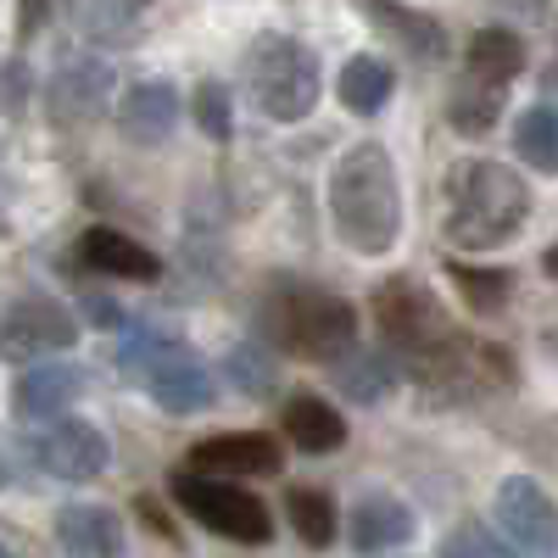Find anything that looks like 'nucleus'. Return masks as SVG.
<instances>
[{"label": "nucleus", "mask_w": 558, "mask_h": 558, "mask_svg": "<svg viewBox=\"0 0 558 558\" xmlns=\"http://www.w3.org/2000/svg\"><path fill=\"white\" fill-rule=\"evenodd\" d=\"M78 28L89 45H134L146 28V7H84Z\"/></svg>", "instance_id": "obj_27"}, {"label": "nucleus", "mask_w": 558, "mask_h": 558, "mask_svg": "<svg viewBox=\"0 0 558 558\" xmlns=\"http://www.w3.org/2000/svg\"><path fill=\"white\" fill-rule=\"evenodd\" d=\"M229 380H235L241 397H268L279 386V363L263 341H241L235 352H229Z\"/></svg>", "instance_id": "obj_28"}, {"label": "nucleus", "mask_w": 558, "mask_h": 558, "mask_svg": "<svg viewBox=\"0 0 558 558\" xmlns=\"http://www.w3.org/2000/svg\"><path fill=\"white\" fill-rule=\"evenodd\" d=\"M168 486H173V502H179L196 525H207L213 536L241 542V547L274 542V514H268V502L252 497L246 486H229V481H213V475H196V470H173Z\"/></svg>", "instance_id": "obj_7"}, {"label": "nucleus", "mask_w": 558, "mask_h": 558, "mask_svg": "<svg viewBox=\"0 0 558 558\" xmlns=\"http://www.w3.org/2000/svg\"><path fill=\"white\" fill-rule=\"evenodd\" d=\"M341 107L347 112H357V118H375V112H386L391 107V89H397V73L380 62V57H352L347 68H341Z\"/></svg>", "instance_id": "obj_20"}, {"label": "nucleus", "mask_w": 558, "mask_h": 558, "mask_svg": "<svg viewBox=\"0 0 558 558\" xmlns=\"http://www.w3.org/2000/svg\"><path fill=\"white\" fill-rule=\"evenodd\" d=\"M330 223L363 257H386L402 241V191L386 146L363 140L330 168Z\"/></svg>", "instance_id": "obj_2"}, {"label": "nucleus", "mask_w": 558, "mask_h": 558, "mask_svg": "<svg viewBox=\"0 0 558 558\" xmlns=\"http://www.w3.org/2000/svg\"><path fill=\"white\" fill-rule=\"evenodd\" d=\"M368 23H380L391 28L413 57H425V62H441L447 57V34L430 12H413V7H368Z\"/></svg>", "instance_id": "obj_24"}, {"label": "nucleus", "mask_w": 558, "mask_h": 558, "mask_svg": "<svg viewBox=\"0 0 558 558\" xmlns=\"http://www.w3.org/2000/svg\"><path fill=\"white\" fill-rule=\"evenodd\" d=\"M78 341V318L51 302V296H17L0 313V357H45V352H68Z\"/></svg>", "instance_id": "obj_9"}, {"label": "nucleus", "mask_w": 558, "mask_h": 558, "mask_svg": "<svg viewBox=\"0 0 558 558\" xmlns=\"http://www.w3.org/2000/svg\"><path fill=\"white\" fill-rule=\"evenodd\" d=\"M286 520H291V531L302 536V547H313V553H324V547L336 542V531H341L336 502H330V492H324V486H291Z\"/></svg>", "instance_id": "obj_22"}, {"label": "nucleus", "mask_w": 558, "mask_h": 558, "mask_svg": "<svg viewBox=\"0 0 558 558\" xmlns=\"http://www.w3.org/2000/svg\"><path fill=\"white\" fill-rule=\"evenodd\" d=\"M502 107H508V89H492V84L463 78L452 96H447V123H452V134H470V140H475V134L497 129Z\"/></svg>", "instance_id": "obj_23"}, {"label": "nucleus", "mask_w": 558, "mask_h": 558, "mask_svg": "<svg viewBox=\"0 0 558 558\" xmlns=\"http://www.w3.org/2000/svg\"><path fill=\"white\" fill-rule=\"evenodd\" d=\"M34 463L45 475H57V481H96L107 470V436L89 425V418H57V425H45L34 441H28Z\"/></svg>", "instance_id": "obj_12"}, {"label": "nucleus", "mask_w": 558, "mask_h": 558, "mask_svg": "<svg viewBox=\"0 0 558 558\" xmlns=\"http://www.w3.org/2000/svg\"><path fill=\"white\" fill-rule=\"evenodd\" d=\"M514 151L536 173H558V107H525L514 123Z\"/></svg>", "instance_id": "obj_25"}, {"label": "nucleus", "mask_w": 558, "mask_h": 558, "mask_svg": "<svg viewBox=\"0 0 558 558\" xmlns=\"http://www.w3.org/2000/svg\"><path fill=\"white\" fill-rule=\"evenodd\" d=\"M84 307H89V318H96V324H101V330H118V324H123V307H112L107 296H89Z\"/></svg>", "instance_id": "obj_32"}, {"label": "nucleus", "mask_w": 558, "mask_h": 558, "mask_svg": "<svg viewBox=\"0 0 558 558\" xmlns=\"http://www.w3.org/2000/svg\"><path fill=\"white\" fill-rule=\"evenodd\" d=\"M413 508L402 502V497H391V492H368L352 514H347V542H352V553H363V558H380V553H391V547H402V542H413Z\"/></svg>", "instance_id": "obj_13"}, {"label": "nucleus", "mask_w": 558, "mask_h": 558, "mask_svg": "<svg viewBox=\"0 0 558 558\" xmlns=\"http://www.w3.org/2000/svg\"><path fill=\"white\" fill-rule=\"evenodd\" d=\"M375 324H380V341H386V357L408 375H418L458 330L447 324V313L436 307V296L418 286V279H386L375 286Z\"/></svg>", "instance_id": "obj_6"}, {"label": "nucleus", "mask_w": 558, "mask_h": 558, "mask_svg": "<svg viewBox=\"0 0 558 558\" xmlns=\"http://www.w3.org/2000/svg\"><path fill=\"white\" fill-rule=\"evenodd\" d=\"M184 470L213 475V481H252V475H279L286 470V447L263 430H218L207 441L191 447V463Z\"/></svg>", "instance_id": "obj_11"}, {"label": "nucleus", "mask_w": 558, "mask_h": 558, "mask_svg": "<svg viewBox=\"0 0 558 558\" xmlns=\"http://www.w3.org/2000/svg\"><path fill=\"white\" fill-rule=\"evenodd\" d=\"M463 68H470L475 84L502 89L508 78H520V68H525V39L514 28H481L470 45H463Z\"/></svg>", "instance_id": "obj_19"}, {"label": "nucleus", "mask_w": 558, "mask_h": 558, "mask_svg": "<svg viewBox=\"0 0 558 558\" xmlns=\"http://www.w3.org/2000/svg\"><path fill=\"white\" fill-rule=\"evenodd\" d=\"M112 68L101 57H62L51 84H45V107H51V123L73 129V123H96L112 107Z\"/></svg>", "instance_id": "obj_10"}, {"label": "nucleus", "mask_w": 558, "mask_h": 558, "mask_svg": "<svg viewBox=\"0 0 558 558\" xmlns=\"http://www.w3.org/2000/svg\"><path fill=\"white\" fill-rule=\"evenodd\" d=\"M0 558H17V553H12V547H0Z\"/></svg>", "instance_id": "obj_37"}, {"label": "nucleus", "mask_w": 558, "mask_h": 558, "mask_svg": "<svg viewBox=\"0 0 558 558\" xmlns=\"http://www.w3.org/2000/svg\"><path fill=\"white\" fill-rule=\"evenodd\" d=\"M542 84H547V89H558V57L547 62V73H542Z\"/></svg>", "instance_id": "obj_35"}, {"label": "nucleus", "mask_w": 558, "mask_h": 558, "mask_svg": "<svg viewBox=\"0 0 558 558\" xmlns=\"http://www.w3.org/2000/svg\"><path fill=\"white\" fill-rule=\"evenodd\" d=\"M397 375H402V368H397V363L386 357V347H380V352H357V347H352V352H347V357L336 363V386H341L347 397L368 402V408L391 397Z\"/></svg>", "instance_id": "obj_21"}, {"label": "nucleus", "mask_w": 558, "mask_h": 558, "mask_svg": "<svg viewBox=\"0 0 558 558\" xmlns=\"http://www.w3.org/2000/svg\"><path fill=\"white\" fill-rule=\"evenodd\" d=\"M441 558H514V553H508L502 547V536L492 531V525H458L447 542H441Z\"/></svg>", "instance_id": "obj_30"}, {"label": "nucleus", "mask_w": 558, "mask_h": 558, "mask_svg": "<svg viewBox=\"0 0 558 558\" xmlns=\"http://www.w3.org/2000/svg\"><path fill=\"white\" fill-rule=\"evenodd\" d=\"M45 17H51V12H45V7H23V34H34Z\"/></svg>", "instance_id": "obj_33"}, {"label": "nucleus", "mask_w": 558, "mask_h": 558, "mask_svg": "<svg viewBox=\"0 0 558 558\" xmlns=\"http://www.w3.org/2000/svg\"><path fill=\"white\" fill-rule=\"evenodd\" d=\"M0 235H7V213H0Z\"/></svg>", "instance_id": "obj_38"}, {"label": "nucleus", "mask_w": 558, "mask_h": 558, "mask_svg": "<svg viewBox=\"0 0 558 558\" xmlns=\"http://www.w3.org/2000/svg\"><path fill=\"white\" fill-rule=\"evenodd\" d=\"M7 481H12V463H7V458H0V486H7Z\"/></svg>", "instance_id": "obj_36"}, {"label": "nucleus", "mask_w": 558, "mask_h": 558, "mask_svg": "<svg viewBox=\"0 0 558 558\" xmlns=\"http://www.w3.org/2000/svg\"><path fill=\"white\" fill-rule=\"evenodd\" d=\"M263 341L274 357H302V363H341L357 341V307L324 286H274L263 302Z\"/></svg>", "instance_id": "obj_3"}, {"label": "nucleus", "mask_w": 558, "mask_h": 558, "mask_svg": "<svg viewBox=\"0 0 558 558\" xmlns=\"http://www.w3.org/2000/svg\"><path fill=\"white\" fill-rule=\"evenodd\" d=\"M173 123H179V89L168 78H140L123 89V101H118L123 140H134V146H162L173 134Z\"/></svg>", "instance_id": "obj_14"}, {"label": "nucleus", "mask_w": 558, "mask_h": 558, "mask_svg": "<svg viewBox=\"0 0 558 558\" xmlns=\"http://www.w3.org/2000/svg\"><path fill=\"white\" fill-rule=\"evenodd\" d=\"M542 268H547V279H558V241L542 252Z\"/></svg>", "instance_id": "obj_34"}, {"label": "nucleus", "mask_w": 558, "mask_h": 558, "mask_svg": "<svg viewBox=\"0 0 558 558\" xmlns=\"http://www.w3.org/2000/svg\"><path fill=\"white\" fill-rule=\"evenodd\" d=\"M279 430H286V441L307 458H324L347 447V418L336 402H324L318 391H291L286 408H279Z\"/></svg>", "instance_id": "obj_15"}, {"label": "nucleus", "mask_w": 558, "mask_h": 558, "mask_svg": "<svg viewBox=\"0 0 558 558\" xmlns=\"http://www.w3.org/2000/svg\"><path fill=\"white\" fill-rule=\"evenodd\" d=\"M62 558H123V520L101 502H68L57 514Z\"/></svg>", "instance_id": "obj_18"}, {"label": "nucleus", "mask_w": 558, "mask_h": 558, "mask_svg": "<svg viewBox=\"0 0 558 558\" xmlns=\"http://www.w3.org/2000/svg\"><path fill=\"white\" fill-rule=\"evenodd\" d=\"M531 218V184L492 157L452 162L441 184V229L458 252H497L525 229Z\"/></svg>", "instance_id": "obj_1"}, {"label": "nucleus", "mask_w": 558, "mask_h": 558, "mask_svg": "<svg viewBox=\"0 0 558 558\" xmlns=\"http://www.w3.org/2000/svg\"><path fill=\"white\" fill-rule=\"evenodd\" d=\"M28 96H34V73H28V62L0 57V118H7V112H23Z\"/></svg>", "instance_id": "obj_31"}, {"label": "nucleus", "mask_w": 558, "mask_h": 558, "mask_svg": "<svg viewBox=\"0 0 558 558\" xmlns=\"http://www.w3.org/2000/svg\"><path fill=\"white\" fill-rule=\"evenodd\" d=\"M241 73H246L252 107L274 123H296L318 107V89H324L318 57L291 34H257L241 57Z\"/></svg>", "instance_id": "obj_4"}, {"label": "nucleus", "mask_w": 558, "mask_h": 558, "mask_svg": "<svg viewBox=\"0 0 558 558\" xmlns=\"http://www.w3.org/2000/svg\"><path fill=\"white\" fill-rule=\"evenodd\" d=\"M447 279H452V291L470 302L475 313H497L508 307V291H514V279H508L502 268H470V263H447Z\"/></svg>", "instance_id": "obj_26"}, {"label": "nucleus", "mask_w": 558, "mask_h": 558, "mask_svg": "<svg viewBox=\"0 0 558 558\" xmlns=\"http://www.w3.org/2000/svg\"><path fill=\"white\" fill-rule=\"evenodd\" d=\"M78 263L107 274V279H134V286H151V279L162 274L157 252H146L134 235L107 229V223H96V229H84V235H78Z\"/></svg>", "instance_id": "obj_16"}, {"label": "nucleus", "mask_w": 558, "mask_h": 558, "mask_svg": "<svg viewBox=\"0 0 558 558\" xmlns=\"http://www.w3.org/2000/svg\"><path fill=\"white\" fill-rule=\"evenodd\" d=\"M112 363L123 368L129 380L146 386L151 402H157L162 413H173V418H191V413H202V408L218 402V397H213V375H207V363L196 357V347H184V341H173V336L140 330V336H129V341L112 352Z\"/></svg>", "instance_id": "obj_5"}, {"label": "nucleus", "mask_w": 558, "mask_h": 558, "mask_svg": "<svg viewBox=\"0 0 558 558\" xmlns=\"http://www.w3.org/2000/svg\"><path fill=\"white\" fill-rule=\"evenodd\" d=\"M492 520L514 558H558V502L531 475H508L497 486Z\"/></svg>", "instance_id": "obj_8"}, {"label": "nucleus", "mask_w": 558, "mask_h": 558, "mask_svg": "<svg viewBox=\"0 0 558 558\" xmlns=\"http://www.w3.org/2000/svg\"><path fill=\"white\" fill-rule=\"evenodd\" d=\"M191 112H196V129L207 140H229V134H235V101H229V84H218V78H207L196 89Z\"/></svg>", "instance_id": "obj_29"}, {"label": "nucleus", "mask_w": 558, "mask_h": 558, "mask_svg": "<svg viewBox=\"0 0 558 558\" xmlns=\"http://www.w3.org/2000/svg\"><path fill=\"white\" fill-rule=\"evenodd\" d=\"M84 397V368L78 363H39L12 386V413L17 418H57Z\"/></svg>", "instance_id": "obj_17"}]
</instances>
